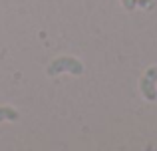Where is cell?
<instances>
[{
  "label": "cell",
  "instance_id": "6da1fadb",
  "mask_svg": "<svg viewBox=\"0 0 157 151\" xmlns=\"http://www.w3.org/2000/svg\"><path fill=\"white\" fill-rule=\"evenodd\" d=\"M64 72H70L74 76H82L84 74V64L76 58H56L46 68V74L50 77L58 76V74H64Z\"/></svg>",
  "mask_w": 157,
  "mask_h": 151
},
{
  "label": "cell",
  "instance_id": "277c9868",
  "mask_svg": "<svg viewBox=\"0 0 157 151\" xmlns=\"http://www.w3.org/2000/svg\"><path fill=\"white\" fill-rule=\"evenodd\" d=\"M121 4H123L125 10H133V8L137 6V0H121Z\"/></svg>",
  "mask_w": 157,
  "mask_h": 151
},
{
  "label": "cell",
  "instance_id": "3957f363",
  "mask_svg": "<svg viewBox=\"0 0 157 151\" xmlns=\"http://www.w3.org/2000/svg\"><path fill=\"white\" fill-rule=\"evenodd\" d=\"M18 119V111L12 108H0V121H16Z\"/></svg>",
  "mask_w": 157,
  "mask_h": 151
},
{
  "label": "cell",
  "instance_id": "7a4b0ae2",
  "mask_svg": "<svg viewBox=\"0 0 157 151\" xmlns=\"http://www.w3.org/2000/svg\"><path fill=\"white\" fill-rule=\"evenodd\" d=\"M155 81H157V66H151L145 70L143 77L139 80V92L143 93V97L149 101L157 100V88H155Z\"/></svg>",
  "mask_w": 157,
  "mask_h": 151
}]
</instances>
